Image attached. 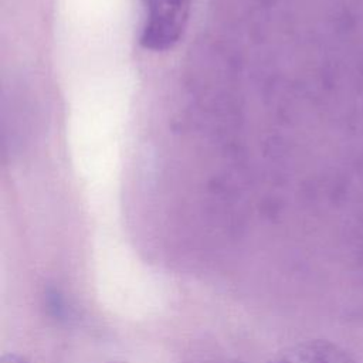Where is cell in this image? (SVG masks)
<instances>
[{
    "label": "cell",
    "mask_w": 363,
    "mask_h": 363,
    "mask_svg": "<svg viewBox=\"0 0 363 363\" xmlns=\"http://www.w3.org/2000/svg\"><path fill=\"white\" fill-rule=\"evenodd\" d=\"M1 363H30V362H27L24 357H21V356H18V354L10 353V354H4V356H3Z\"/></svg>",
    "instance_id": "obj_3"
},
{
    "label": "cell",
    "mask_w": 363,
    "mask_h": 363,
    "mask_svg": "<svg viewBox=\"0 0 363 363\" xmlns=\"http://www.w3.org/2000/svg\"><path fill=\"white\" fill-rule=\"evenodd\" d=\"M146 18L140 31V45L150 51L173 48L183 37L191 0H142Z\"/></svg>",
    "instance_id": "obj_1"
},
{
    "label": "cell",
    "mask_w": 363,
    "mask_h": 363,
    "mask_svg": "<svg viewBox=\"0 0 363 363\" xmlns=\"http://www.w3.org/2000/svg\"><path fill=\"white\" fill-rule=\"evenodd\" d=\"M109 363H126V362H123V360H112Z\"/></svg>",
    "instance_id": "obj_4"
},
{
    "label": "cell",
    "mask_w": 363,
    "mask_h": 363,
    "mask_svg": "<svg viewBox=\"0 0 363 363\" xmlns=\"http://www.w3.org/2000/svg\"><path fill=\"white\" fill-rule=\"evenodd\" d=\"M268 363H356V360L335 343L306 340L281 350Z\"/></svg>",
    "instance_id": "obj_2"
}]
</instances>
